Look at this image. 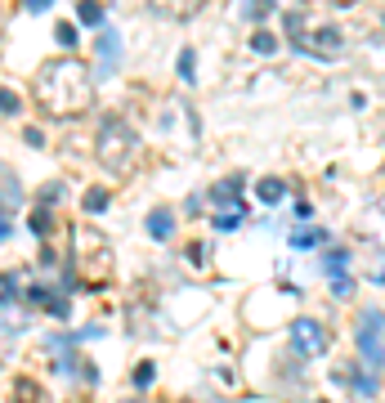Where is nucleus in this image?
Wrapping results in <instances>:
<instances>
[{
    "instance_id": "9",
    "label": "nucleus",
    "mask_w": 385,
    "mask_h": 403,
    "mask_svg": "<svg viewBox=\"0 0 385 403\" xmlns=\"http://www.w3.org/2000/svg\"><path fill=\"white\" fill-rule=\"evenodd\" d=\"M77 14H81V23H86V27H94V32L103 27V5H99V0H81Z\"/></svg>"
},
{
    "instance_id": "15",
    "label": "nucleus",
    "mask_w": 385,
    "mask_h": 403,
    "mask_svg": "<svg viewBox=\"0 0 385 403\" xmlns=\"http://www.w3.org/2000/svg\"><path fill=\"white\" fill-rule=\"evenodd\" d=\"M14 403H45V399L36 395V381H18L14 385Z\"/></svg>"
},
{
    "instance_id": "8",
    "label": "nucleus",
    "mask_w": 385,
    "mask_h": 403,
    "mask_svg": "<svg viewBox=\"0 0 385 403\" xmlns=\"http://www.w3.org/2000/svg\"><path fill=\"white\" fill-rule=\"evenodd\" d=\"M148 234L157 238V242H166V238L175 234V219L166 215V211H148Z\"/></svg>"
},
{
    "instance_id": "19",
    "label": "nucleus",
    "mask_w": 385,
    "mask_h": 403,
    "mask_svg": "<svg viewBox=\"0 0 385 403\" xmlns=\"http://www.w3.org/2000/svg\"><path fill=\"white\" fill-rule=\"evenodd\" d=\"M269 9H273V0H242V18H260Z\"/></svg>"
},
{
    "instance_id": "27",
    "label": "nucleus",
    "mask_w": 385,
    "mask_h": 403,
    "mask_svg": "<svg viewBox=\"0 0 385 403\" xmlns=\"http://www.w3.org/2000/svg\"><path fill=\"white\" fill-rule=\"evenodd\" d=\"M50 5H54V0H22V9H27V14H45Z\"/></svg>"
},
{
    "instance_id": "22",
    "label": "nucleus",
    "mask_w": 385,
    "mask_h": 403,
    "mask_svg": "<svg viewBox=\"0 0 385 403\" xmlns=\"http://www.w3.org/2000/svg\"><path fill=\"white\" fill-rule=\"evenodd\" d=\"M318 242H322V234H318V229H309V234H296V238H292V247L309 251V247H318Z\"/></svg>"
},
{
    "instance_id": "17",
    "label": "nucleus",
    "mask_w": 385,
    "mask_h": 403,
    "mask_svg": "<svg viewBox=\"0 0 385 403\" xmlns=\"http://www.w3.org/2000/svg\"><path fill=\"white\" fill-rule=\"evenodd\" d=\"M179 77H184V81L197 77V54H192V50H179Z\"/></svg>"
},
{
    "instance_id": "10",
    "label": "nucleus",
    "mask_w": 385,
    "mask_h": 403,
    "mask_svg": "<svg viewBox=\"0 0 385 403\" xmlns=\"http://www.w3.org/2000/svg\"><path fill=\"white\" fill-rule=\"evenodd\" d=\"M107 202H112V193H107V188H86V202H81V206H86L90 215H103Z\"/></svg>"
},
{
    "instance_id": "20",
    "label": "nucleus",
    "mask_w": 385,
    "mask_h": 403,
    "mask_svg": "<svg viewBox=\"0 0 385 403\" xmlns=\"http://www.w3.org/2000/svg\"><path fill=\"white\" fill-rule=\"evenodd\" d=\"M152 376H157V368H152V363H139V368H135V390H148Z\"/></svg>"
},
{
    "instance_id": "23",
    "label": "nucleus",
    "mask_w": 385,
    "mask_h": 403,
    "mask_svg": "<svg viewBox=\"0 0 385 403\" xmlns=\"http://www.w3.org/2000/svg\"><path fill=\"white\" fill-rule=\"evenodd\" d=\"M50 202H63V184H45L41 188V206H50Z\"/></svg>"
},
{
    "instance_id": "14",
    "label": "nucleus",
    "mask_w": 385,
    "mask_h": 403,
    "mask_svg": "<svg viewBox=\"0 0 385 403\" xmlns=\"http://www.w3.org/2000/svg\"><path fill=\"white\" fill-rule=\"evenodd\" d=\"M336 45H341V36H336V27H322V32L314 36V50H318V54H336Z\"/></svg>"
},
{
    "instance_id": "2",
    "label": "nucleus",
    "mask_w": 385,
    "mask_h": 403,
    "mask_svg": "<svg viewBox=\"0 0 385 403\" xmlns=\"http://www.w3.org/2000/svg\"><path fill=\"white\" fill-rule=\"evenodd\" d=\"M135 148H139V134H135V126H130V121H122V117H103V121H99L94 157H99L107 170H122L130 157H135Z\"/></svg>"
},
{
    "instance_id": "6",
    "label": "nucleus",
    "mask_w": 385,
    "mask_h": 403,
    "mask_svg": "<svg viewBox=\"0 0 385 403\" xmlns=\"http://www.w3.org/2000/svg\"><path fill=\"white\" fill-rule=\"evenodd\" d=\"M211 202H220L224 211L237 206L242 202V175H228V179H220V184H211Z\"/></svg>"
},
{
    "instance_id": "18",
    "label": "nucleus",
    "mask_w": 385,
    "mask_h": 403,
    "mask_svg": "<svg viewBox=\"0 0 385 403\" xmlns=\"http://www.w3.org/2000/svg\"><path fill=\"white\" fill-rule=\"evenodd\" d=\"M0 113H5V117H14V113H22V99H18L14 90H0Z\"/></svg>"
},
{
    "instance_id": "5",
    "label": "nucleus",
    "mask_w": 385,
    "mask_h": 403,
    "mask_svg": "<svg viewBox=\"0 0 385 403\" xmlns=\"http://www.w3.org/2000/svg\"><path fill=\"white\" fill-rule=\"evenodd\" d=\"M292 345H296L300 359H318V354L327 350V332H322L314 319H296L292 323Z\"/></svg>"
},
{
    "instance_id": "28",
    "label": "nucleus",
    "mask_w": 385,
    "mask_h": 403,
    "mask_svg": "<svg viewBox=\"0 0 385 403\" xmlns=\"http://www.w3.org/2000/svg\"><path fill=\"white\" fill-rule=\"evenodd\" d=\"M9 234H14V219L0 215V242H9Z\"/></svg>"
},
{
    "instance_id": "24",
    "label": "nucleus",
    "mask_w": 385,
    "mask_h": 403,
    "mask_svg": "<svg viewBox=\"0 0 385 403\" xmlns=\"http://www.w3.org/2000/svg\"><path fill=\"white\" fill-rule=\"evenodd\" d=\"M32 234H50V211H45V206L32 215Z\"/></svg>"
},
{
    "instance_id": "26",
    "label": "nucleus",
    "mask_w": 385,
    "mask_h": 403,
    "mask_svg": "<svg viewBox=\"0 0 385 403\" xmlns=\"http://www.w3.org/2000/svg\"><path fill=\"white\" fill-rule=\"evenodd\" d=\"M345 260H350V255H345V251H332V255H327V269H332V278H336V274H341V269H345Z\"/></svg>"
},
{
    "instance_id": "25",
    "label": "nucleus",
    "mask_w": 385,
    "mask_h": 403,
    "mask_svg": "<svg viewBox=\"0 0 385 403\" xmlns=\"http://www.w3.org/2000/svg\"><path fill=\"white\" fill-rule=\"evenodd\" d=\"M332 291H336V296H350V291H354L350 274H336V278H332Z\"/></svg>"
},
{
    "instance_id": "12",
    "label": "nucleus",
    "mask_w": 385,
    "mask_h": 403,
    "mask_svg": "<svg viewBox=\"0 0 385 403\" xmlns=\"http://www.w3.org/2000/svg\"><path fill=\"white\" fill-rule=\"evenodd\" d=\"M341 376H354V385H358V395H363V399L377 395V376H372V372H354V368H345Z\"/></svg>"
},
{
    "instance_id": "11",
    "label": "nucleus",
    "mask_w": 385,
    "mask_h": 403,
    "mask_svg": "<svg viewBox=\"0 0 385 403\" xmlns=\"http://www.w3.org/2000/svg\"><path fill=\"white\" fill-rule=\"evenodd\" d=\"M287 198V184H282V179H264V184H260V202L264 206H273V202H282Z\"/></svg>"
},
{
    "instance_id": "13",
    "label": "nucleus",
    "mask_w": 385,
    "mask_h": 403,
    "mask_svg": "<svg viewBox=\"0 0 385 403\" xmlns=\"http://www.w3.org/2000/svg\"><path fill=\"white\" fill-rule=\"evenodd\" d=\"M242 219H247V206L237 202V206H228L224 215H215V229H237V224H242Z\"/></svg>"
},
{
    "instance_id": "3",
    "label": "nucleus",
    "mask_w": 385,
    "mask_h": 403,
    "mask_svg": "<svg viewBox=\"0 0 385 403\" xmlns=\"http://www.w3.org/2000/svg\"><path fill=\"white\" fill-rule=\"evenodd\" d=\"M358 354H363L367 372L385 368V314L381 309H367L358 319Z\"/></svg>"
},
{
    "instance_id": "21",
    "label": "nucleus",
    "mask_w": 385,
    "mask_h": 403,
    "mask_svg": "<svg viewBox=\"0 0 385 403\" xmlns=\"http://www.w3.org/2000/svg\"><path fill=\"white\" fill-rule=\"evenodd\" d=\"M54 41L63 45V50H72V45H77V27H72V23H58V32H54Z\"/></svg>"
},
{
    "instance_id": "4",
    "label": "nucleus",
    "mask_w": 385,
    "mask_h": 403,
    "mask_svg": "<svg viewBox=\"0 0 385 403\" xmlns=\"http://www.w3.org/2000/svg\"><path fill=\"white\" fill-rule=\"evenodd\" d=\"M117 68H122V36L112 27H99V36H94V77H112Z\"/></svg>"
},
{
    "instance_id": "7",
    "label": "nucleus",
    "mask_w": 385,
    "mask_h": 403,
    "mask_svg": "<svg viewBox=\"0 0 385 403\" xmlns=\"http://www.w3.org/2000/svg\"><path fill=\"white\" fill-rule=\"evenodd\" d=\"M18 198H22V193H18V179L9 175V166H0V215H9V211H14Z\"/></svg>"
},
{
    "instance_id": "1",
    "label": "nucleus",
    "mask_w": 385,
    "mask_h": 403,
    "mask_svg": "<svg viewBox=\"0 0 385 403\" xmlns=\"http://www.w3.org/2000/svg\"><path fill=\"white\" fill-rule=\"evenodd\" d=\"M36 99L45 103V113H81L90 99V72L77 63V58H63V63H50L36 77Z\"/></svg>"
},
{
    "instance_id": "16",
    "label": "nucleus",
    "mask_w": 385,
    "mask_h": 403,
    "mask_svg": "<svg viewBox=\"0 0 385 403\" xmlns=\"http://www.w3.org/2000/svg\"><path fill=\"white\" fill-rule=\"evenodd\" d=\"M251 50H256V54H273V50H278V36L256 32V36H251Z\"/></svg>"
}]
</instances>
